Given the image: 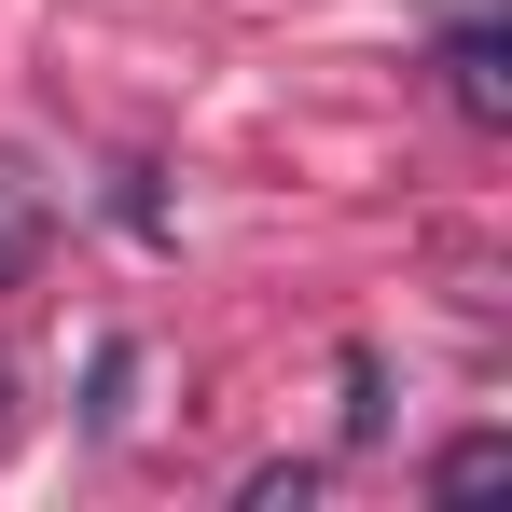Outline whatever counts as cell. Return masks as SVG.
<instances>
[{
  "mask_svg": "<svg viewBox=\"0 0 512 512\" xmlns=\"http://www.w3.org/2000/svg\"><path fill=\"white\" fill-rule=\"evenodd\" d=\"M443 97H457V125H485V139L512 125V42H499V14H457V28H443Z\"/></svg>",
  "mask_w": 512,
  "mask_h": 512,
  "instance_id": "obj_1",
  "label": "cell"
},
{
  "mask_svg": "<svg viewBox=\"0 0 512 512\" xmlns=\"http://www.w3.org/2000/svg\"><path fill=\"white\" fill-rule=\"evenodd\" d=\"M42 250H56V194H42V180L0 153V291H14V277H28Z\"/></svg>",
  "mask_w": 512,
  "mask_h": 512,
  "instance_id": "obj_2",
  "label": "cell"
},
{
  "mask_svg": "<svg viewBox=\"0 0 512 512\" xmlns=\"http://www.w3.org/2000/svg\"><path fill=\"white\" fill-rule=\"evenodd\" d=\"M512 471V429H457L443 457H429V499H471V485H499Z\"/></svg>",
  "mask_w": 512,
  "mask_h": 512,
  "instance_id": "obj_3",
  "label": "cell"
},
{
  "mask_svg": "<svg viewBox=\"0 0 512 512\" xmlns=\"http://www.w3.org/2000/svg\"><path fill=\"white\" fill-rule=\"evenodd\" d=\"M125 388H139V346L111 333V346L84 360V429H97V443H125Z\"/></svg>",
  "mask_w": 512,
  "mask_h": 512,
  "instance_id": "obj_4",
  "label": "cell"
},
{
  "mask_svg": "<svg viewBox=\"0 0 512 512\" xmlns=\"http://www.w3.org/2000/svg\"><path fill=\"white\" fill-rule=\"evenodd\" d=\"M346 443H388V360L346 346Z\"/></svg>",
  "mask_w": 512,
  "mask_h": 512,
  "instance_id": "obj_5",
  "label": "cell"
},
{
  "mask_svg": "<svg viewBox=\"0 0 512 512\" xmlns=\"http://www.w3.org/2000/svg\"><path fill=\"white\" fill-rule=\"evenodd\" d=\"M305 499H319V457H263L236 485V512H305Z\"/></svg>",
  "mask_w": 512,
  "mask_h": 512,
  "instance_id": "obj_6",
  "label": "cell"
},
{
  "mask_svg": "<svg viewBox=\"0 0 512 512\" xmlns=\"http://www.w3.org/2000/svg\"><path fill=\"white\" fill-rule=\"evenodd\" d=\"M111 222H125V236H167V194H153V167H111Z\"/></svg>",
  "mask_w": 512,
  "mask_h": 512,
  "instance_id": "obj_7",
  "label": "cell"
},
{
  "mask_svg": "<svg viewBox=\"0 0 512 512\" xmlns=\"http://www.w3.org/2000/svg\"><path fill=\"white\" fill-rule=\"evenodd\" d=\"M0 429H14V360H0Z\"/></svg>",
  "mask_w": 512,
  "mask_h": 512,
  "instance_id": "obj_8",
  "label": "cell"
}]
</instances>
